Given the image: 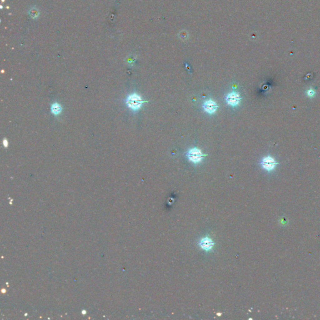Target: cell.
<instances>
[{
	"mask_svg": "<svg viewBox=\"0 0 320 320\" xmlns=\"http://www.w3.org/2000/svg\"><path fill=\"white\" fill-rule=\"evenodd\" d=\"M146 102H148V101L142 100L141 98L136 93H133L129 95L126 100L127 106L133 111L138 110L140 109L142 104Z\"/></svg>",
	"mask_w": 320,
	"mask_h": 320,
	"instance_id": "obj_1",
	"label": "cell"
},
{
	"mask_svg": "<svg viewBox=\"0 0 320 320\" xmlns=\"http://www.w3.org/2000/svg\"><path fill=\"white\" fill-rule=\"evenodd\" d=\"M208 155L203 154L200 149L196 148H194L190 149L187 154V156L189 160L194 163H198L200 162L202 160V158Z\"/></svg>",
	"mask_w": 320,
	"mask_h": 320,
	"instance_id": "obj_2",
	"label": "cell"
},
{
	"mask_svg": "<svg viewBox=\"0 0 320 320\" xmlns=\"http://www.w3.org/2000/svg\"><path fill=\"white\" fill-rule=\"evenodd\" d=\"M261 164L263 169L267 171L270 172L275 169L276 165L278 164V162L272 156H268L262 158L261 162Z\"/></svg>",
	"mask_w": 320,
	"mask_h": 320,
	"instance_id": "obj_3",
	"label": "cell"
},
{
	"mask_svg": "<svg viewBox=\"0 0 320 320\" xmlns=\"http://www.w3.org/2000/svg\"><path fill=\"white\" fill-rule=\"evenodd\" d=\"M241 100H242V98H241L239 97V95L236 92H230L226 97V101L227 104L231 106H238Z\"/></svg>",
	"mask_w": 320,
	"mask_h": 320,
	"instance_id": "obj_4",
	"label": "cell"
},
{
	"mask_svg": "<svg viewBox=\"0 0 320 320\" xmlns=\"http://www.w3.org/2000/svg\"><path fill=\"white\" fill-rule=\"evenodd\" d=\"M200 248L206 251H209L212 249L214 246V242L209 237H204L202 238L199 242Z\"/></svg>",
	"mask_w": 320,
	"mask_h": 320,
	"instance_id": "obj_5",
	"label": "cell"
},
{
	"mask_svg": "<svg viewBox=\"0 0 320 320\" xmlns=\"http://www.w3.org/2000/svg\"><path fill=\"white\" fill-rule=\"evenodd\" d=\"M202 107L204 110L206 112L209 114H213L217 110L218 106L216 104L214 101L210 99L205 101L202 105Z\"/></svg>",
	"mask_w": 320,
	"mask_h": 320,
	"instance_id": "obj_6",
	"label": "cell"
},
{
	"mask_svg": "<svg viewBox=\"0 0 320 320\" xmlns=\"http://www.w3.org/2000/svg\"><path fill=\"white\" fill-rule=\"evenodd\" d=\"M62 110V108L61 105L58 102H54L51 105V112L54 115H58L61 113Z\"/></svg>",
	"mask_w": 320,
	"mask_h": 320,
	"instance_id": "obj_7",
	"label": "cell"
},
{
	"mask_svg": "<svg viewBox=\"0 0 320 320\" xmlns=\"http://www.w3.org/2000/svg\"><path fill=\"white\" fill-rule=\"evenodd\" d=\"M306 95L308 96V97H310V98H312V97H314V95L316 94V92L311 88H309L308 89L306 90Z\"/></svg>",
	"mask_w": 320,
	"mask_h": 320,
	"instance_id": "obj_8",
	"label": "cell"
},
{
	"mask_svg": "<svg viewBox=\"0 0 320 320\" xmlns=\"http://www.w3.org/2000/svg\"><path fill=\"white\" fill-rule=\"evenodd\" d=\"M2 143H3V146L5 147V148H7L8 146V142L7 141L6 139H3V141H2Z\"/></svg>",
	"mask_w": 320,
	"mask_h": 320,
	"instance_id": "obj_9",
	"label": "cell"
}]
</instances>
